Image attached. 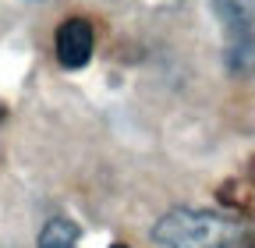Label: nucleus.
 <instances>
[{
	"label": "nucleus",
	"instance_id": "f257e3e1",
	"mask_svg": "<svg viewBox=\"0 0 255 248\" xmlns=\"http://www.w3.org/2000/svg\"><path fill=\"white\" fill-rule=\"evenodd\" d=\"M152 241L159 248H234L241 241V224L220 209L177 206L156 220Z\"/></svg>",
	"mask_w": 255,
	"mask_h": 248
},
{
	"label": "nucleus",
	"instance_id": "f03ea898",
	"mask_svg": "<svg viewBox=\"0 0 255 248\" xmlns=\"http://www.w3.org/2000/svg\"><path fill=\"white\" fill-rule=\"evenodd\" d=\"M216 14L231 32V64H248L255 53V0H216Z\"/></svg>",
	"mask_w": 255,
	"mask_h": 248
},
{
	"label": "nucleus",
	"instance_id": "7ed1b4c3",
	"mask_svg": "<svg viewBox=\"0 0 255 248\" xmlns=\"http://www.w3.org/2000/svg\"><path fill=\"white\" fill-rule=\"evenodd\" d=\"M92 46H96V36H92V25L85 18H68L60 28H57V60L60 68H85L89 57H92Z\"/></svg>",
	"mask_w": 255,
	"mask_h": 248
},
{
	"label": "nucleus",
	"instance_id": "20e7f679",
	"mask_svg": "<svg viewBox=\"0 0 255 248\" xmlns=\"http://www.w3.org/2000/svg\"><path fill=\"white\" fill-rule=\"evenodd\" d=\"M39 248H78V227L64 216H53L39 231Z\"/></svg>",
	"mask_w": 255,
	"mask_h": 248
},
{
	"label": "nucleus",
	"instance_id": "39448f33",
	"mask_svg": "<svg viewBox=\"0 0 255 248\" xmlns=\"http://www.w3.org/2000/svg\"><path fill=\"white\" fill-rule=\"evenodd\" d=\"M110 248H124V245H110Z\"/></svg>",
	"mask_w": 255,
	"mask_h": 248
}]
</instances>
